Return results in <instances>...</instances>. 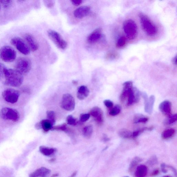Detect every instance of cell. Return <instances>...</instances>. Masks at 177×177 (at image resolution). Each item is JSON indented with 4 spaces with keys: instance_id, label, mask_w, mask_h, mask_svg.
Listing matches in <instances>:
<instances>
[{
    "instance_id": "d6986e66",
    "label": "cell",
    "mask_w": 177,
    "mask_h": 177,
    "mask_svg": "<svg viewBox=\"0 0 177 177\" xmlns=\"http://www.w3.org/2000/svg\"><path fill=\"white\" fill-rule=\"evenodd\" d=\"M51 173V170L44 167H41L31 173L29 177H47Z\"/></svg>"
},
{
    "instance_id": "f1b7e54d",
    "label": "cell",
    "mask_w": 177,
    "mask_h": 177,
    "mask_svg": "<svg viewBox=\"0 0 177 177\" xmlns=\"http://www.w3.org/2000/svg\"><path fill=\"white\" fill-rule=\"evenodd\" d=\"M46 115L48 120L50 121L53 126H54L56 123L55 114L54 111L49 110L46 112Z\"/></svg>"
},
{
    "instance_id": "7402d4cb",
    "label": "cell",
    "mask_w": 177,
    "mask_h": 177,
    "mask_svg": "<svg viewBox=\"0 0 177 177\" xmlns=\"http://www.w3.org/2000/svg\"><path fill=\"white\" fill-rule=\"evenodd\" d=\"M39 151L42 154L45 156H51L57 151V149L42 146L40 147Z\"/></svg>"
},
{
    "instance_id": "7c38bea8",
    "label": "cell",
    "mask_w": 177,
    "mask_h": 177,
    "mask_svg": "<svg viewBox=\"0 0 177 177\" xmlns=\"http://www.w3.org/2000/svg\"><path fill=\"white\" fill-rule=\"evenodd\" d=\"M89 114L91 115L98 125H101L104 120V113L101 109L98 107H95L90 111Z\"/></svg>"
},
{
    "instance_id": "bcb514c9",
    "label": "cell",
    "mask_w": 177,
    "mask_h": 177,
    "mask_svg": "<svg viewBox=\"0 0 177 177\" xmlns=\"http://www.w3.org/2000/svg\"><path fill=\"white\" fill-rule=\"evenodd\" d=\"M35 128L36 129L40 130L42 129L41 124L40 122L37 123L35 125Z\"/></svg>"
},
{
    "instance_id": "44dd1931",
    "label": "cell",
    "mask_w": 177,
    "mask_h": 177,
    "mask_svg": "<svg viewBox=\"0 0 177 177\" xmlns=\"http://www.w3.org/2000/svg\"><path fill=\"white\" fill-rule=\"evenodd\" d=\"M148 173V169L144 165H141L136 168L135 172V177H145Z\"/></svg>"
},
{
    "instance_id": "d590c367",
    "label": "cell",
    "mask_w": 177,
    "mask_h": 177,
    "mask_svg": "<svg viewBox=\"0 0 177 177\" xmlns=\"http://www.w3.org/2000/svg\"><path fill=\"white\" fill-rule=\"evenodd\" d=\"M148 130V127H144V128L136 130V131L133 132V137L134 138L137 137L142 134V133H143L145 130Z\"/></svg>"
},
{
    "instance_id": "816d5d0a",
    "label": "cell",
    "mask_w": 177,
    "mask_h": 177,
    "mask_svg": "<svg viewBox=\"0 0 177 177\" xmlns=\"http://www.w3.org/2000/svg\"><path fill=\"white\" fill-rule=\"evenodd\" d=\"M58 175V174H55L54 175H53L51 177H57Z\"/></svg>"
},
{
    "instance_id": "4316f807",
    "label": "cell",
    "mask_w": 177,
    "mask_h": 177,
    "mask_svg": "<svg viewBox=\"0 0 177 177\" xmlns=\"http://www.w3.org/2000/svg\"><path fill=\"white\" fill-rule=\"evenodd\" d=\"M93 131V127L91 126H86L84 127L83 129V134L85 137L90 138L92 135Z\"/></svg>"
},
{
    "instance_id": "7a4b0ae2",
    "label": "cell",
    "mask_w": 177,
    "mask_h": 177,
    "mask_svg": "<svg viewBox=\"0 0 177 177\" xmlns=\"http://www.w3.org/2000/svg\"><path fill=\"white\" fill-rule=\"evenodd\" d=\"M139 16L142 29L145 32L151 36L156 35L157 32V27L150 18L142 13L139 14Z\"/></svg>"
},
{
    "instance_id": "836d02e7",
    "label": "cell",
    "mask_w": 177,
    "mask_h": 177,
    "mask_svg": "<svg viewBox=\"0 0 177 177\" xmlns=\"http://www.w3.org/2000/svg\"><path fill=\"white\" fill-rule=\"evenodd\" d=\"M177 119V114H175L168 117L166 120V123L168 125H170L175 123Z\"/></svg>"
},
{
    "instance_id": "f907efd6",
    "label": "cell",
    "mask_w": 177,
    "mask_h": 177,
    "mask_svg": "<svg viewBox=\"0 0 177 177\" xmlns=\"http://www.w3.org/2000/svg\"><path fill=\"white\" fill-rule=\"evenodd\" d=\"M72 83L74 85H77V83H78V82H77V81H76L73 80L72 81Z\"/></svg>"
},
{
    "instance_id": "9c48e42d",
    "label": "cell",
    "mask_w": 177,
    "mask_h": 177,
    "mask_svg": "<svg viewBox=\"0 0 177 177\" xmlns=\"http://www.w3.org/2000/svg\"><path fill=\"white\" fill-rule=\"evenodd\" d=\"M20 95L19 91L12 88L5 90L2 94V98L4 100L11 104L16 103L19 98Z\"/></svg>"
},
{
    "instance_id": "83f0119b",
    "label": "cell",
    "mask_w": 177,
    "mask_h": 177,
    "mask_svg": "<svg viewBox=\"0 0 177 177\" xmlns=\"http://www.w3.org/2000/svg\"><path fill=\"white\" fill-rule=\"evenodd\" d=\"M141 161L142 159L139 157H136L133 158L130 164L128 169L129 172H132L133 169Z\"/></svg>"
},
{
    "instance_id": "277c9868",
    "label": "cell",
    "mask_w": 177,
    "mask_h": 177,
    "mask_svg": "<svg viewBox=\"0 0 177 177\" xmlns=\"http://www.w3.org/2000/svg\"><path fill=\"white\" fill-rule=\"evenodd\" d=\"M31 67V62L27 58L21 57L18 58L15 63V70L23 75L28 73Z\"/></svg>"
},
{
    "instance_id": "f6af8a7d",
    "label": "cell",
    "mask_w": 177,
    "mask_h": 177,
    "mask_svg": "<svg viewBox=\"0 0 177 177\" xmlns=\"http://www.w3.org/2000/svg\"><path fill=\"white\" fill-rule=\"evenodd\" d=\"M166 166L165 164L163 163L161 164V171H162V172L164 173H166L167 172V170L166 169Z\"/></svg>"
},
{
    "instance_id": "7bdbcfd3",
    "label": "cell",
    "mask_w": 177,
    "mask_h": 177,
    "mask_svg": "<svg viewBox=\"0 0 177 177\" xmlns=\"http://www.w3.org/2000/svg\"><path fill=\"white\" fill-rule=\"evenodd\" d=\"M71 2L74 5L78 6L81 4L83 1L82 0H72Z\"/></svg>"
},
{
    "instance_id": "f546056e",
    "label": "cell",
    "mask_w": 177,
    "mask_h": 177,
    "mask_svg": "<svg viewBox=\"0 0 177 177\" xmlns=\"http://www.w3.org/2000/svg\"><path fill=\"white\" fill-rule=\"evenodd\" d=\"M127 39L125 36H122L118 40L116 43V47L118 48H122L125 47L127 44Z\"/></svg>"
},
{
    "instance_id": "52a82bcc",
    "label": "cell",
    "mask_w": 177,
    "mask_h": 177,
    "mask_svg": "<svg viewBox=\"0 0 177 177\" xmlns=\"http://www.w3.org/2000/svg\"><path fill=\"white\" fill-rule=\"evenodd\" d=\"M11 44L21 53L25 55L30 54V49L27 43L19 37H14L11 40Z\"/></svg>"
},
{
    "instance_id": "484cf974",
    "label": "cell",
    "mask_w": 177,
    "mask_h": 177,
    "mask_svg": "<svg viewBox=\"0 0 177 177\" xmlns=\"http://www.w3.org/2000/svg\"><path fill=\"white\" fill-rule=\"evenodd\" d=\"M148 120V118L145 117L141 114H138L136 115L133 119V123H147Z\"/></svg>"
},
{
    "instance_id": "4dcf8cb0",
    "label": "cell",
    "mask_w": 177,
    "mask_h": 177,
    "mask_svg": "<svg viewBox=\"0 0 177 177\" xmlns=\"http://www.w3.org/2000/svg\"><path fill=\"white\" fill-rule=\"evenodd\" d=\"M121 108L119 105H116L114 107L111 108L109 112V114L112 116H115L119 114L121 111Z\"/></svg>"
},
{
    "instance_id": "e575fe53",
    "label": "cell",
    "mask_w": 177,
    "mask_h": 177,
    "mask_svg": "<svg viewBox=\"0 0 177 177\" xmlns=\"http://www.w3.org/2000/svg\"><path fill=\"white\" fill-rule=\"evenodd\" d=\"M0 4L3 7L5 8L11 7L13 4V1H0Z\"/></svg>"
},
{
    "instance_id": "d6a6232c",
    "label": "cell",
    "mask_w": 177,
    "mask_h": 177,
    "mask_svg": "<svg viewBox=\"0 0 177 177\" xmlns=\"http://www.w3.org/2000/svg\"><path fill=\"white\" fill-rule=\"evenodd\" d=\"M66 121L67 123L69 125L76 126L77 125V122L76 119L71 115L67 116Z\"/></svg>"
},
{
    "instance_id": "74e56055",
    "label": "cell",
    "mask_w": 177,
    "mask_h": 177,
    "mask_svg": "<svg viewBox=\"0 0 177 177\" xmlns=\"http://www.w3.org/2000/svg\"><path fill=\"white\" fill-rule=\"evenodd\" d=\"M158 163L157 158L156 156H152L150 159L148 161L147 163L151 166H153L156 165Z\"/></svg>"
},
{
    "instance_id": "2e32d148",
    "label": "cell",
    "mask_w": 177,
    "mask_h": 177,
    "mask_svg": "<svg viewBox=\"0 0 177 177\" xmlns=\"http://www.w3.org/2000/svg\"><path fill=\"white\" fill-rule=\"evenodd\" d=\"M159 109L161 113L168 117L171 115L172 104L168 100L163 101L159 105Z\"/></svg>"
},
{
    "instance_id": "681fc988",
    "label": "cell",
    "mask_w": 177,
    "mask_h": 177,
    "mask_svg": "<svg viewBox=\"0 0 177 177\" xmlns=\"http://www.w3.org/2000/svg\"><path fill=\"white\" fill-rule=\"evenodd\" d=\"M77 171L74 172L72 174V175H71V176L70 177H75L76 176V175H77Z\"/></svg>"
},
{
    "instance_id": "8992f818",
    "label": "cell",
    "mask_w": 177,
    "mask_h": 177,
    "mask_svg": "<svg viewBox=\"0 0 177 177\" xmlns=\"http://www.w3.org/2000/svg\"><path fill=\"white\" fill-rule=\"evenodd\" d=\"M0 57L4 62L11 63L16 59V52L10 46H4L0 49Z\"/></svg>"
},
{
    "instance_id": "f5cc1de1",
    "label": "cell",
    "mask_w": 177,
    "mask_h": 177,
    "mask_svg": "<svg viewBox=\"0 0 177 177\" xmlns=\"http://www.w3.org/2000/svg\"><path fill=\"white\" fill-rule=\"evenodd\" d=\"M55 158H52V159H51V160H49V161H50V162H54V161H55Z\"/></svg>"
},
{
    "instance_id": "cb8c5ba5",
    "label": "cell",
    "mask_w": 177,
    "mask_h": 177,
    "mask_svg": "<svg viewBox=\"0 0 177 177\" xmlns=\"http://www.w3.org/2000/svg\"><path fill=\"white\" fill-rule=\"evenodd\" d=\"M41 124L42 129L45 133L48 132L50 130H51L53 125L52 123L48 119H44L40 121Z\"/></svg>"
},
{
    "instance_id": "5b68a950",
    "label": "cell",
    "mask_w": 177,
    "mask_h": 177,
    "mask_svg": "<svg viewBox=\"0 0 177 177\" xmlns=\"http://www.w3.org/2000/svg\"><path fill=\"white\" fill-rule=\"evenodd\" d=\"M0 116L5 120H9L16 122L20 119V114L18 111L14 109L4 107L0 111Z\"/></svg>"
},
{
    "instance_id": "ee69618b",
    "label": "cell",
    "mask_w": 177,
    "mask_h": 177,
    "mask_svg": "<svg viewBox=\"0 0 177 177\" xmlns=\"http://www.w3.org/2000/svg\"><path fill=\"white\" fill-rule=\"evenodd\" d=\"M160 172V171L159 169H156L154 170L153 172H151V176H155L157 175H159Z\"/></svg>"
},
{
    "instance_id": "4fadbf2b",
    "label": "cell",
    "mask_w": 177,
    "mask_h": 177,
    "mask_svg": "<svg viewBox=\"0 0 177 177\" xmlns=\"http://www.w3.org/2000/svg\"><path fill=\"white\" fill-rule=\"evenodd\" d=\"M140 92L136 88H133L128 98L127 105L129 106L133 104L137 103L140 100Z\"/></svg>"
},
{
    "instance_id": "1f68e13d",
    "label": "cell",
    "mask_w": 177,
    "mask_h": 177,
    "mask_svg": "<svg viewBox=\"0 0 177 177\" xmlns=\"http://www.w3.org/2000/svg\"><path fill=\"white\" fill-rule=\"evenodd\" d=\"M67 130V125L66 123H64L59 125L53 126L51 129L52 130H57V131L64 132H66Z\"/></svg>"
},
{
    "instance_id": "11a10c76",
    "label": "cell",
    "mask_w": 177,
    "mask_h": 177,
    "mask_svg": "<svg viewBox=\"0 0 177 177\" xmlns=\"http://www.w3.org/2000/svg\"><path fill=\"white\" fill-rule=\"evenodd\" d=\"M1 4H0V10H1Z\"/></svg>"
},
{
    "instance_id": "c3c4849f",
    "label": "cell",
    "mask_w": 177,
    "mask_h": 177,
    "mask_svg": "<svg viewBox=\"0 0 177 177\" xmlns=\"http://www.w3.org/2000/svg\"><path fill=\"white\" fill-rule=\"evenodd\" d=\"M176 60L177 57L176 56L174 57L172 60V63L173 64L175 65H176Z\"/></svg>"
},
{
    "instance_id": "ab89813d",
    "label": "cell",
    "mask_w": 177,
    "mask_h": 177,
    "mask_svg": "<svg viewBox=\"0 0 177 177\" xmlns=\"http://www.w3.org/2000/svg\"><path fill=\"white\" fill-rule=\"evenodd\" d=\"M7 69L5 65L0 63V77H4L6 69Z\"/></svg>"
},
{
    "instance_id": "b9f144b4",
    "label": "cell",
    "mask_w": 177,
    "mask_h": 177,
    "mask_svg": "<svg viewBox=\"0 0 177 177\" xmlns=\"http://www.w3.org/2000/svg\"><path fill=\"white\" fill-rule=\"evenodd\" d=\"M46 6L48 8H51L54 7V1H46L45 3Z\"/></svg>"
},
{
    "instance_id": "3957f363",
    "label": "cell",
    "mask_w": 177,
    "mask_h": 177,
    "mask_svg": "<svg viewBox=\"0 0 177 177\" xmlns=\"http://www.w3.org/2000/svg\"><path fill=\"white\" fill-rule=\"evenodd\" d=\"M124 32L130 40L134 39L137 35L138 29L135 21L131 19L127 20L123 24Z\"/></svg>"
},
{
    "instance_id": "60d3db41",
    "label": "cell",
    "mask_w": 177,
    "mask_h": 177,
    "mask_svg": "<svg viewBox=\"0 0 177 177\" xmlns=\"http://www.w3.org/2000/svg\"><path fill=\"white\" fill-rule=\"evenodd\" d=\"M104 103L105 106L109 108H112L113 106V102L109 100H105Z\"/></svg>"
},
{
    "instance_id": "d4e9b609",
    "label": "cell",
    "mask_w": 177,
    "mask_h": 177,
    "mask_svg": "<svg viewBox=\"0 0 177 177\" xmlns=\"http://www.w3.org/2000/svg\"><path fill=\"white\" fill-rule=\"evenodd\" d=\"M119 135L121 137L123 138H130L133 137V132L125 129H120L119 132Z\"/></svg>"
},
{
    "instance_id": "e0dca14e",
    "label": "cell",
    "mask_w": 177,
    "mask_h": 177,
    "mask_svg": "<svg viewBox=\"0 0 177 177\" xmlns=\"http://www.w3.org/2000/svg\"><path fill=\"white\" fill-rule=\"evenodd\" d=\"M24 38L28 45L30 50L35 52L38 50L39 45L34 37L30 34H26L24 36Z\"/></svg>"
},
{
    "instance_id": "8d00e7d4",
    "label": "cell",
    "mask_w": 177,
    "mask_h": 177,
    "mask_svg": "<svg viewBox=\"0 0 177 177\" xmlns=\"http://www.w3.org/2000/svg\"><path fill=\"white\" fill-rule=\"evenodd\" d=\"M118 54L116 52H108L106 55V58L108 60H114L118 57Z\"/></svg>"
},
{
    "instance_id": "603a6c76",
    "label": "cell",
    "mask_w": 177,
    "mask_h": 177,
    "mask_svg": "<svg viewBox=\"0 0 177 177\" xmlns=\"http://www.w3.org/2000/svg\"><path fill=\"white\" fill-rule=\"evenodd\" d=\"M175 130L173 128L168 129L165 130L161 134V137L164 139L172 138L175 133Z\"/></svg>"
},
{
    "instance_id": "9a60e30c",
    "label": "cell",
    "mask_w": 177,
    "mask_h": 177,
    "mask_svg": "<svg viewBox=\"0 0 177 177\" xmlns=\"http://www.w3.org/2000/svg\"><path fill=\"white\" fill-rule=\"evenodd\" d=\"M102 35V29L99 28L90 34L87 38V41L90 44H94L100 39Z\"/></svg>"
},
{
    "instance_id": "30bf717a",
    "label": "cell",
    "mask_w": 177,
    "mask_h": 177,
    "mask_svg": "<svg viewBox=\"0 0 177 177\" xmlns=\"http://www.w3.org/2000/svg\"><path fill=\"white\" fill-rule=\"evenodd\" d=\"M75 101L72 95L69 94L63 95L61 102V107L68 111H72L75 107Z\"/></svg>"
},
{
    "instance_id": "8fae6325",
    "label": "cell",
    "mask_w": 177,
    "mask_h": 177,
    "mask_svg": "<svg viewBox=\"0 0 177 177\" xmlns=\"http://www.w3.org/2000/svg\"><path fill=\"white\" fill-rule=\"evenodd\" d=\"M142 95L144 100L145 111L146 113L151 114L153 112L155 101V96L151 95L148 98L147 94L145 92L142 93Z\"/></svg>"
},
{
    "instance_id": "5bb4252c",
    "label": "cell",
    "mask_w": 177,
    "mask_h": 177,
    "mask_svg": "<svg viewBox=\"0 0 177 177\" xmlns=\"http://www.w3.org/2000/svg\"><path fill=\"white\" fill-rule=\"evenodd\" d=\"M123 90L121 93L120 99L121 101H124L128 98L133 88V83L131 81L124 82L123 84Z\"/></svg>"
},
{
    "instance_id": "f35d334b",
    "label": "cell",
    "mask_w": 177,
    "mask_h": 177,
    "mask_svg": "<svg viewBox=\"0 0 177 177\" xmlns=\"http://www.w3.org/2000/svg\"><path fill=\"white\" fill-rule=\"evenodd\" d=\"M90 116L89 114H82L80 115V121L82 123L85 122L89 119Z\"/></svg>"
},
{
    "instance_id": "ffe728a7",
    "label": "cell",
    "mask_w": 177,
    "mask_h": 177,
    "mask_svg": "<svg viewBox=\"0 0 177 177\" xmlns=\"http://www.w3.org/2000/svg\"><path fill=\"white\" fill-rule=\"evenodd\" d=\"M90 91L86 86H82L79 87L77 93V97L80 100H82L88 97Z\"/></svg>"
},
{
    "instance_id": "7dc6e473",
    "label": "cell",
    "mask_w": 177,
    "mask_h": 177,
    "mask_svg": "<svg viewBox=\"0 0 177 177\" xmlns=\"http://www.w3.org/2000/svg\"><path fill=\"white\" fill-rule=\"evenodd\" d=\"M102 140L104 142H107L109 140V139L107 137L106 135H104L102 138Z\"/></svg>"
},
{
    "instance_id": "db71d44e",
    "label": "cell",
    "mask_w": 177,
    "mask_h": 177,
    "mask_svg": "<svg viewBox=\"0 0 177 177\" xmlns=\"http://www.w3.org/2000/svg\"><path fill=\"white\" fill-rule=\"evenodd\" d=\"M170 177V176H164V177Z\"/></svg>"
},
{
    "instance_id": "ac0fdd59",
    "label": "cell",
    "mask_w": 177,
    "mask_h": 177,
    "mask_svg": "<svg viewBox=\"0 0 177 177\" xmlns=\"http://www.w3.org/2000/svg\"><path fill=\"white\" fill-rule=\"evenodd\" d=\"M91 8L87 6H82L76 9L74 12V16L78 19L86 16L89 13Z\"/></svg>"
},
{
    "instance_id": "9f6ffc18",
    "label": "cell",
    "mask_w": 177,
    "mask_h": 177,
    "mask_svg": "<svg viewBox=\"0 0 177 177\" xmlns=\"http://www.w3.org/2000/svg\"><path fill=\"white\" fill-rule=\"evenodd\" d=\"M123 177H129L128 176H124Z\"/></svg>"
},
{
    "instance_id": "6da1fadb",
    "label": "cell",
    "mask_w": 177,
    "mask_h": 177,
    "mask_svg": "<svg viewBox=\"0 0 177 177\" xmlns=\"http://www.w3.org/2000/svg\"><path fill=\"white\" fill-rule=\"evenodd\" d=\"M5 84L15 87L20 86L23 82L24 77L21 74L16 70L7 68L4 73Z\"/></svg>"
},
{
    "instance_id": "ba28073f",
    "label": "cell",
    "mask_w": 177,
    "mask_h": 177,
    "mask_svg": "<svg viewBox=\"0 0 177 177\" xmlns=\"http://www.w3.org/2000/svg\"><path fill=\"white\" fill-rule=\"evenodd\" d=\"M48 35L59 48L62 49H65L67 48L68 45L67 42L62 38L58 33L54 30H49L48 31Z\"/></svg>"
}]
</instances>
